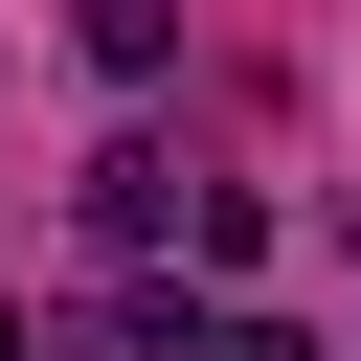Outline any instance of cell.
Instances as JSON below:
<instances>
[{"label":"cell","mask_w":361,"mask_h":361,"mask_svg":"<svg viewBox=\"0 0 361 361\" xmlns=\"http://www.w3.org/2000/svg\"><path fill=\"white\" fill-rule=\"evenodd\" d=\"M203 361H316V338H293V316H203Z\"/></svg>","instance_id":"cell-1"},{"label":"cell","mask_w":361,"mask_h":361,"mask_svg":"<svg viewBox=\"0 0 361 361\" xmlns=\"http://www.w3.org/2000/svg\"><path fill=\"white\" fill-rule=\"evenodd\" d=\"M0 361H23V338H0Z\"/></svg>","instance_id":"cell-2"}]
</instances>
